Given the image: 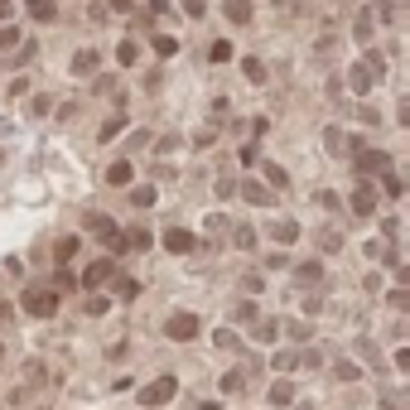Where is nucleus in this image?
Wrapping results in <instances>:
<instances>
[{"mask_svg": "<svg viewBox=\"0 0 410 410\" xmlns=\"http://www.w3.org/2000/svg\"><path fill=\"white\" fill-rule=\"evenodd\" d=\"M92 232L102 237V241L111 246V251H116V256L126 251V246H121V232H116V222H111V217H92Z\"/></svg>", "mask_w": 410, "mask_h": 410, "instance_id": "7", "label": "nucleus"}, {"mask_svg": "<svg viewBox=\"0 0 410 410\" xmlns=\"http://www.w3.org/2000/svg\"><path fill=\"white\" fill-rule=\"evenodd\" d=\"M174 396H179V377H160V382H150L140 391V406L155 410V406H164V401H174Z\"/></svg>", "mask_w": 410, "mask_h": 410, "instance_id": "1", "label": "nucleus"}, {"mask_svg": "<svg viewBox=\"0 0 410 410\" xmlns=\"http://www.w3.org/2000/svg\"><path fill=\"white\" fill-rule=\"evenodd\" d=\"M121 246H130V251H145V246H150V232H145V227H135L130 237H121Z\"/></svg>", "mask_w": 410, "mask_h": 410, "instance_id": "14", "label": "nucleus"}, {"mask_svg": "<svg viewBox=\"0 0 410 410\" xmlns=\"http://www.w3.org/2000/svg\"><path fill=\"white\" fill-rule=\"evenodd\" d=\"M241 194H246L251 203H271V198H275V194H271V189H261L256 179H251V184H241Z\"/></svg>", "mask_w": 410, "mask_h": 410, "instance_id": "13", "label": "nucleus"}, {"mask_svg": "<svg viewBox=\"0 0 410 410\" xmlns=\"http://www.w3.org/2000/svg\"><path fill=\"white\" fill-rule=\"evenodd\" d=\"M266 174H271V184H275V189H285V184H290V179H285V169H275V164H266Z\"/></svg>", "mask_w": 410, "mask_h": 410, "instance_id": "24", "label": "nucleus"}, {"mask_svg": "<svg viewBox=\"0 0 410 410\" xmlns=\"http://www.w3.org/2000/svg\"><path fill=\"white\" fill-rule=\"evenodd\" d=\"M227 19L232 24H246L251 19V0H227Z\"/></svg>", "mask_w": 410, "mask_h": 410, "instance_id": "10", "label": "nucleus"}, {"mask_svg": "<svg viewBox=\"0 0 410 410\" xmlns=\"http://www.w3.org/2000/svg\"><path fill=\"white\" fill-rule=\"evenodd\" d=\"M275 237H280V241H295V237H300V227H290V222H280V227H275Z\"/></svg>", "mask_w": 410, "mask_h": 410, "instance_id": "25", "label": "nucleus"}, {"mask_svg": "<svg viewBox=\"0 0 410 410\" xmlns=\"http://www.w3.org/2000/svg\"><path fill=\"white\" fill-rule=\"evenodd\" d=\"M357 164H362V169H386V155H382V150H367Z\"/></svg>", "mask_w": 410, "mask_h": 410, "instance_id": "18", "label": "nucleus"}, {"mask_svg": "<svg viewBox=\"0 0 410 410\" xmlns=\"http://www.w3.org/2000/svg\"><path fill=\"white\" fill-rule=\"evenodd\" d=\"M130 174H135V169H130L126 160H116V164L106 169V184H111V189H126V184H130Z\"/></svg>", "mask_w": 410, "mask_h": 410, "instance_id": "9", "label": "nucleus"}, {"mask_svg": "<svg viewBox=\"0 0 410 410\" xmlns=\"http://www.w3.org/2000/svg\"><path fill=\"white\" fill-rule=\"evenodd\" d=\"M116 58H121V68H135V58H140V49H135V39H126V44L116 49Z\"/></svg>", "mask_w": 410, "mask_h": 410, "instance_id": "12", "label": "nucleus"}, {"mask_svg": "<svg viewBox=\"0 0 410 410\" xmlns=\"http://www.w3.org/2000/svg\"><path fill=\"white\" fill-rule=\"evenodd\" d=\"M29 10H34L39 19H53V0H29Z\"/></svg>", "mask_w": 410, "mask_h": 410, "instance_id": "22", "label": "nucleus"}, {"mask_svg": "<svg viewBox=\"0 0 410 410\" xmlns=\"http://www.w3.org/2000/svg\"><path fill=\"white\" fill-rule=\"evenodd\" d=\"M92 68H97V53H92V49H83V53L73 58V73H78V78H87Z\"/></svg>", "mask_w": 410, "mask_h": 410, "instance_id": "11", "label": "nucleus"}, {"mask_svg": "<svg viewBox=\"0 0 410 410\" xmlns=\"http://www.w3.org/2000/svg\"><path fill=\"white\" fill-rule=\"evenodd\" d=\"M352 212H357V217H372V212H377V194H372V189H357V194H352Z\"/></svg>", "mask_w": 410, "mask_h": 410, "instance_id": "8", "label": "nucleus"}, {"mask_svg": "<svg viewBox=\"0 0 410 410\" xmlns=\"http://www.w3.org/2000/svg\"><path fill=\"white\" fill-rule=\"evenodd\" d=\"M300 410H309V406H300Z\"/></svg>", "mask_w": 410, "mask_h": 410, "instance_id": "28", "label": "nucleus"}, {"mask_svg": "<svg viewBox=\"0 0 410 410\" xmlns=\"http://www.w3.org/2000/svg\"><path fill=\"white\" fill-rule=\"evenodd\" d=\"M19 44V29L15 24H0V49H15Z\"/></svg>", "mask_w": 410, "mask_h": 410, "instance_id": "21", "label": "nucleus"}, {"mask_svg": "<svg viewBox=\"0 0 410 410\" xmlns=\"http://www.w3.org/2000/svg\"><path fill=\"white\" fill-rule=\"evenodd\" d=\"M290 396H295L290 382H275V386H271V401H275V406H290Z\"/></svg>", "mask_w": 410, "mask_h": 410, "instance_id": "19", "label": "nucleus"}, {"mask_svg": "<svg viewBox=\"0 0 410 410\" xmlns=\"http://www.w3.org/2000/svg\"><path fill=\"white\" fill-rule=\"evenodd\" d=\"M382 73H386V68H382V58H377V53H367V58H357V68H352V87H357V92H367V87H377V83H382Z\"/></svg>", "mask_w": 410, "mask_h": 410, "instance_id": "2", "label": "nucleus"}, {"mask_svg": "<svg viewBox=\"0 0 410 410\" xmlns=\"http://www.w3.org/2000/svg\"><path fill=\"white\" fill-rule=\"evenodd\" d=\"M5 10H10V0H0V19H5Z\"/></svg>", "mask_w": 410, "mask_h": 410, "instance_id": "27", "label": "nucleus"}, {"mask_svg": "<svg viewBox=\"0 0 410 410\" xmlns=\"http://www.w3.org/2000/svg\"><path fill=\"white\" fill-rule=\"evenodd\" d=\"M53 309H58V295H53V290H24V314L49 318Z\"/></svg>", "mask_w": 410, "mask_h": 410, "instance_id": "3", "label": "nucleus"}, {"mask_svg": "<svg viewBox=\"0 0 410 410\" xmlns=\"http://www.w3.org/2000/svg\"><path fill=\"white\" fill-rule=\"evenodd\" d=\"M237 246H256V232L251 227H237Z\"/></svg>", "mask_w": 410, "mask_h": 410, "instance_id": "26", "label": "nucleus"}, {"mask_svg": "<svg viewBox=\"0 0 410 410\" xmlns=\"http://www.w3.org/2000/svg\"><path fill=\"white\" fill-rule=\"evenodd\" d=\"M73 256H78V237H63V241H58V266H68Z\"/></svg>", "mask_w": 410, "mask_h": 410, "instance_id": "15", "label": "nucleus"}, {"mask_svg": "<svg viewBox=\"0 0 410 410\" xmlns=\"http://www.w3.org/2000/svg\"><path fill=\"white\" fill-rule=\"evenodd\" d=\"M164 333H169L174 343H189V338L198 333V314H169V323H164Z\"/></svg>", "mask_w": 410, "mask_h": 410, "instance_id": "4", "label": "nucleus"}, {"mask_svg": "<svg viewBox=\"0 0 410 410\" xmlns=\"http://www.w3.org/2000/svg\"><path fill=\"white\" fill-rule=\"evenodd\" d=\"M207 58H212V63H227V58H232V44H227V39H217V44L207 49Z\"/></svg>", "mask_w": 410, "mask_h": 410, "instance_id": "17", "label": "nucleus"}, {"mask_svg": "<svg viewBox=\"0 0 410 410\" xmlns=\"http://www.w3.org/2000/svg\"><path fill=\"white\" fill-rule=\"evenodd\" d=\"M318 275H323V266H318V261H309V266H300V271H295V280H305V285H314Z\"/></svg>", "mask_w": 410, "mask_h": 410, "instance_id": "16", "label": "nucleus"}, {"mask_svg": "<svg viewBox=\"0 0 410 410\" xmlns=\"http://www.w3.org/2000/svg\"><path fill=\"white\" fill-rule=\"evenodd\" d=\"M241 73H246V78H251V83H266V68H261V63H256V58H246V63H241Z\"/></svg>", "mask_w": 410, "mask_h": 410, "instance_id": "20", "label": "nucleus"}, {"mask_svg": "<svg viewBox=\"0 0 410 410\" xmlns=\"http://www.w3.org/2000/svg\"><path fill=\"white\" fill-rule=\"evenodd\" d=\"M111 275H116V266H111V256H102V261H92V266L83 271V285H87V290H97V285L111 280Z\"/></svg>", "mask_w": 410, "mask_h": 410, "instance_id": "6", "label": "nucleus"}, {"mask_svg": "<svg viewBox=\"0 0 410 410\" xmlns=\"http://www.w3.org/2000/svg\"><path fill=\"white\" fill-rule=\"evenodd\" d=\"M164 246H169L174 256H189V251H198V237L184 232V227H169V232H164Z\"/></svg>", "mask_w": 410, "mask_h": 410, "instance_id": "5", "label": "nucleus"}, {"mask_svg": "<svg viewBox=\"0 0 410 410\" xmlns=\"http://www.w3.org/2000/svg\"><path fill=\"white\" fill-rule=\"evenodd\" d=\"M174 49H179V44H174V39H169V34H164V39H155V53H164V58H169V53H174Z\"/></svg>", "mask_w": 410, "mask_h": 410, "instance_id": "23", "label": "nucleus"}]
</instances>
